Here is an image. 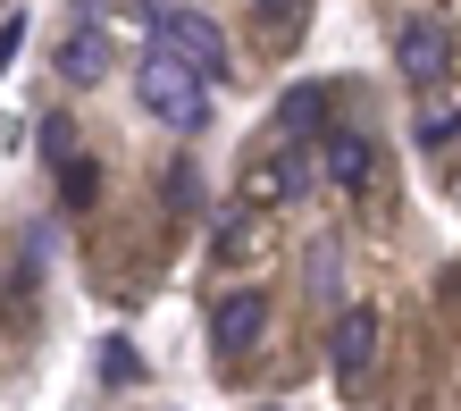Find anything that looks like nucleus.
<instances>
[{
    "instance_id": "obj_14",
    "label": "nucleus",
    "mask_w": 461,
    "mask_h": 411,
    "mask_svg": "<svg viewBox=\"0 0 461 411\" xmlns=\"http://www.w3.org/2000/svg\"><path fill=\"white\" fill-rule=\"evenodd\" d=\"M17 34H25V17H9V25H0V68L17 59Z\"/></svg>"
},
{
    "instance_id": "obj_1",
    "label": "nucleus",
    "mask_w": 461,
    "mask_h": 411,
    "mask_svg": "<svg viewBox=\"0 0 461 411\" xmlns=\"http://www.w3.org/2000/svg\"><path fill=\"white\" fill-rule=\"evenodd\" d=\"M134 93H143V109L159 126H176V134H202L210 126V76L194 59H176L168 42H151L143 50V68H134Z\"/></svg>"
},
{
    "instance_id": "obj_12",
    "label": "nucleus",
    "mask_w": 461,
    "mask_h": 411,
    "mask_svg": "<svg viewBox=\"0 0 461 411\" xmlns=\"http://www.w3.org/2000/svg\"><path fill=\"white\" fill-rule=\"evenodd\" d=\"M101 378H110V387H143V352H134L126 336H118V344H101Z\"/></svg>"
},
{
    "instance_id": "obj_7",
    "label": "nucleus",
    "mask_w": 461,
    "mask_h": 411,
    "mask_svg": "<svg viewBox=\"0 0 461 411\" xmlns=\"http://www.w3.org/2000/svg\"><path fill=\"white\" fill-rule=\"evenodd\" d=\"M319 169H328V185L361 194V185L377 177V151H369V134H328V143H319Z\"/></svg>"
},
{
    "instance_id": "obj_13",
    "label": "nucleus",
    "mask_w": 461,
    "mask_h": 411,
    "mask_svg": "<svg viewBox=\"0 0 461 411\" xmlns=\"http://www.w3.org/2000/svg\"><path fill=\"white\" fill-rule=\"evenodd\" d=\"M42 160H50V169L76 160V126H68V118H42Z\"/></svg>"
},
{
    "instance_id": "obj_5",
    "label": "nucleus",
    "mask_w": 461,
    "mask_h": 411,
    "mask_svg": "<svg viewBox=\"0 0 461 411\" xmlns=\"http://www.w3.org/2000/svg\"><path fill=\"white\" fill-rule=\"evenodd\" d=\"M260 327H268V303H260L252 286H243V294H219V311H210V344H219V361L252 352V344H260Z\"/></svg>"
},
{
    "instance_id": "obj_11",
    "label": "nucleus",
    "mask_w": 461,
    "mask_h": 411,
    "mask_svg": "<svg viewBox=\"0 0 461 411\" xmlns=\"http://www.w3.org/2000/svg\"><path fill=\"white\" fill-rule=\"evenodd\" d=\"M59 194H68V210H93L101 177H93V160H85V151H76V160H59Z\"/></svg>"
},
{
    "instance_id": "obj_8",
    "label": "nucleus",
    "mask_w": 461,
    "mask_h": 411,
    "mask_svg": "<svg viewBox=\"0 0 461 411\" xmlns=\"http://www.w3.org/2000/svg\"><path fill=\"white\" fill-rule=\"evenodd\" d=\"M303 177H311L303 160H260V169L243 177V202H260V210H268V202H285V194H303Z\"/></svg>"
},
{
    "instance_id": "obj_9",
    "label": "nucleus",
    "mask_w": 461,
    "mask_h": 411,
    "mask_svg": "<svg viewBox=\"0 0 461 411\" xmlns=\"http://www.w3.org/2000/svg\"><path fill=\"white\" fill-rule=\"evenodd\" d=\"M303 17H311V0H252V25H260L268 50H285L294 34H303Z\"/></svg>"
},
{
    "instance_id": "obj_10",
    "label": "nucleus",
    "mask_w": 461,
    "mask_h": 411,
    "mask_svg": "<svg viewBox=\"0 0 461 411\" xmlns=\"http://www.w3.org/2000/svg\"><path fill=\"white\" fill-rule=\"evenodd\" d=\"M277 126L285 134H311V126H328V85H294L277 101Z\"/></svg>"
},
{
    "instance_id": "obj_3",
    "label": "nucleus",
    "mask_w": 461,
    "mask_h": 411,
    "mask_svg": "<svg viewBox=\"0 0 461 411\" xmlns=\"http://www.w3.org/2000/svg\"><path fill=\"white\" fill-rule=\"evenodd\" d=\"M159 42L176 50V59H194L210 85L227 76V34H219V17H202V9H159V25H151Z\"/></svg>"
},
{
    "instance_id": "obj_15",
    "label": "nucleus",
    "mask_w": 461,
    "mask_h": 411,
    "mask_svg": "<svg viewBox=\"0 0 461 411\" xmlns=\"http://www.w3.org/2000/svg\"><path fill=\"white\" fill-rule=\"evenodd\" d=\"M445 303H461V260H445Z\"/></svg>"
},
{
    "instance_id": "obj_4",
    "label": "nucleus",
    "mask_w": 461,
    "mask_h": 411,
    "mask_svg": "<svg viewBox=\"0 0 461 411\" xmlns=\"http://www.w3.org/2000/svg\"><path fill=\"white\" fill-rule=\"evenodd\" d=\"M59 76H68V85H101V76H110V34H101V0H76V25L59 34Z\"/></svg>"
},
{
    "instance_id": "obj_2",
    "label": "nucleus",
    "mask_w": 461,
    "mask_h": 411,
    "mask_svg": "<svg viewBox=\"0 0 461 411\" xmlns=\"http://www.w3.org/2000/svg\"><path fill=\"white\" fill-rule=\"evenodd\" d=\"M394 68H402V85L437 93L445 68H453V25H445V17H411V25L394 34Z\"/></svg>"
},
{
    "instance_id": "obj_6",
    "label": "nucleus",
    "mask_w": 461,
    "mask_h": 411,
    "mask_svg": "<svg viewBox=\"0 0 461 411\" xmlns=\"http://www.w3.org/2000/svg\"><path fill=\"white\" fill-rule=\"evenodd\" d=\"M328 352H336V378H361V370L377 361V311L352 303V311L336 319V344H328Z\"/></svg>"
}]
</instances>
